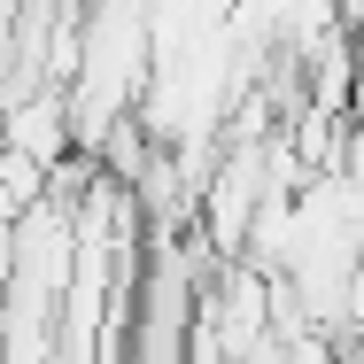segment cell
Masks as SVG:
<instances>
[{"mask_svg":"<svg viewBox=\"0 0 364 364\" xmlns=\"http://www.w3.org/2000/svg\"><path fill=\"white\" fill-rule=\"evenodd\" d=\"M0 147L31 155V163H63L77 147V124H70V93L63 85H23L16 101H0Z\"/></svg>","mask_w":364,"mask_h":364,"instance_id":"1","label":"cell"}]
</instances>
